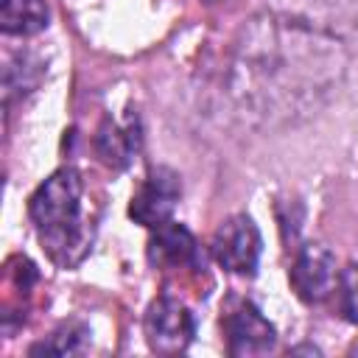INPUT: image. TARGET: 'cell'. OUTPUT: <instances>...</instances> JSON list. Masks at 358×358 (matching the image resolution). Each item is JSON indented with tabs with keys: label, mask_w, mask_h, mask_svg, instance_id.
I'll list each match as a JSON object with an SVG mask.
<instances>
[{
	"label": "cell",
	"mask_w": 358,
	"mask_h": 358,
	"mask_svg": "<svg viewBox=\"0 0 358 358\" xmlns=\"http://www.w3.org/2000/svg\"><path fill=\"white\" fill-rule=\"evenodd\" d=\"M45 76V64L39 59H34L31 53H20L14 62H8L6 76H3V90H6V103L14 95H28L39 87Z\"/></svg>",
	"instance_id": "7c38bea8"
},
{
	"label": "cell",
	"mask_w": 358,
	"mask_h": 358,
	"mask_svg": "<svg viewBox=\"0 0 358 358\" xmlns=\"http://www.w3.org/2000/svg\"><path fill=\"white\" fill-rule=\"evenodd\" d=\"M28 215L42 249L59 268H76L90 255L95 227L84 213V179L76 168L53 171L28 199Z\"/></svg>",
	"instance_id": "7a4b0ae2"
},
{
	"label": "cell",
	"mask_w": 358,
	"mask_h": 358,
	"mask_svg": "<svg viewBox=\"0 0 358 358\" xmlns=\"http://www.w3.org/2000/svg\"><path fill=\"white\" fill-rule=\"evenodd\" d=\"M291 352H313V355H319V350H316V347H310V344H302V347H294Z\"/></svg>",
	"instance_id": "5bb4252c"
},
{
	"label": "cell",
	"mask_w": 358,
	"mask_h": 358,
	"mask_svg": "<svg viewBox=\"0 0 358 358\" xmlns=\"http://www.w3.org/2000/svg\"><path fill=\"white\" fill-rule=\"evenodd\" d=\"M179 199H182L179 173L173 168H168V165H157V168L148 171V176L134 190L131 204H129V215L137 224H143L148 229H157L165 221H171Z\"/></svg>",
	"instance_id": "5b68a950"
},
{
	"label": "cell",
	"mask_w": 358,
	"mask_h": 358,
	"mask_svg": "<svg viewBox=\"0 0 358 358\" xmlns=\"http://www.w3.org/2000/svg\"><path fill=\"white\" fill-rule=\"evenodd\" d=\"M143 145V134H140V117L134 112L126 115L123 123H117L112 115H106L95 131V154L101 157L103 165L123 171L131 165V159L137 157Z\"/></svg>",
	"instance_id": "9c48e42d"
},
{
	"label": "cell",
	"mask_w": 358,
	"mask_h": 358,
	"mask_svg": "<svg viewBox=\"0 0 358 358\" xmlns=\"http://www.w3.org/2000/svg\"><path fill=\"white\" fill-rule=\"evenodd\" d=\"M148 263L154 268H199L204 266V257L187 227L165 221L148 241Z\"/></svg>",
	"instance_id": "ba28073f"
},
{
	"label": "cell",
	"mask_w": 358,
	"mask_h": 358,
	"mask_svg": "<svg viewBox=\"0 0 358 358\" xmlns=\"http://www.w3.org/2000/svg\"><path fill=\"white\" fill-rule=\"evenodd\" d=\"M90 336L92 330L81 319H67L45 341L34 344L28 352L31 355H78L90 347Z\"/></svg>",
	"instance_id": "8fae6325"
},
{
	"label": "cell",
	"mask_w": 358,
	"mask_h": 358,
	"mask_svg": "<svg viewBox=\"0 0 358 358\" xmlns=\"http://www.w3.org/2000/svg\"><path fill=\"white\" fill-rule=\"evenodd\" d=\"M50 22L45 0H0V31L8 36H34Z\"/></svg>",
	"instance_id": "30bf717a"
},
{
	"label": "cell",
	"mask_w": 358,
	"mask_h": 358,
	"mask_svg": "<svg viewBox=\"0 0 358 358\" xmlns=\"http://www.w3.org/2000/svg\"><path fill=\"white\" fill-rule=\"evenodd\" d=\"M288 282L302 302L308 305L324 302L338 285V268H336L333 252L324 243L299 246L288 268Z\"/></svg>",
	"instance_id": "8992f818"
},
{
	"label": "cell",
	"mask_w": 358,
	"mask_h": 358,
	"mask_svg": "<svg viewBox=\"0 0 358 358\" xmlns=\"http://www.w3.org/2000/svg\"><path fill=\"white\" fill-rule=\"evenodd\" d=\"M143 330H145V341L154 352L176 355L190 347V341L196 336V316L176 296L162 294L148 305Z\"/></svg>",
	"instance_id": "277c9868"
},
{
	"label": "cell",
	"mask_w": 358,
	"mask_h": 358,
	"mask_svg": "<svg viewBox=\"0 0 358 358\" xmlns=\"http://www.w3.org/2000/svg\"><path fill=\"white\" fill-rule=\"evenodd\" d=\"M338 310L350 324H358V263H347L338 271Z\"/></svg>",
	"instance_id": "4fadbf2b"
},
{
	"label": "cell",
	"mask_w": 358,
	"mask_h": 358,
	"mask_svg": "<svg viewBox=\"0 0 358 358\" xmlns=\"http://www.w3.org/2000/svg\"><path fill=\"white\" fill-rule=\"evenodd\" d=\"M224 333H227V350L235 358L268 355L277 347V330H274V324L249 299H241V302H235V308L227 310V316H224Z\"/></svg>",
	"instance_id": "52a82bcc"
},
{
	"label": "cell",
	"mask_w": 358,
	"mask_h": 358,
	"mask_svg": "<svg viewBox=\"0 0 358 358\" xmlns=\"http://www.w3.org/2000/svg\"><path fill=\"white\" fill-rule=\"evenodd\" d=\"M210 252L224 271L238 274V277H252L257 271L260 252H263L260 229L246 213L229 215L227 221L218 224L210 241Z\"/></svg>",
	"instance_id": "3957f363"
},
{
	"label": "cell",
	"mask_w": 358,
	"mask_h": 358,
	"mask_svg": "<svg viewBox=\"0 0 358 358\" xmlns=\"http://www.w3.org/2000/svg\"><path fill=\"white\" fill-rule=\"evenodd\" d=\"M355 0H266L235 34L224 64L232 115L252 129H282L316 115L350 64Z\"/></svg>",
	"instance_id": "6da1fadb"
}]
</instances>
